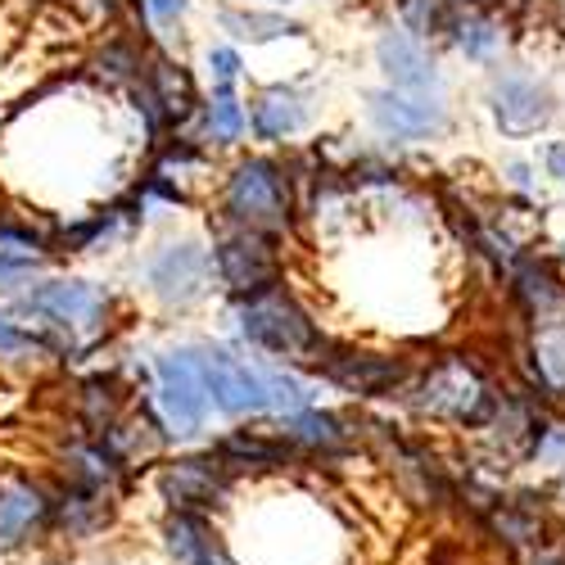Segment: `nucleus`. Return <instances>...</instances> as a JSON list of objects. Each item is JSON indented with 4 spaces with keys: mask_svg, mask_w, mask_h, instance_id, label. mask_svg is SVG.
<instances>
[{
    "mask_svg": "<svg viewBox=\"0 0 565 565\" xmlns=\"http://www.w3.org/2000/svg\"><path fill=\"white\" fill-rule=\"evenodd\" d=\"M226 213L245 226H263V231H276L290 222V185L280 177L276 163L267 159H249L231 172V185H226Z\"/></svg>",
    "mask_w": 565,
    "mask_h": 565,
    "instance_id": "1",
    "label": "nucleus"
},
{
    "mask_svg": "<svg viewBox=\"0 0 565 565\" xmlns=\"http://www.w3.org/2000/svg\"><path fill=\"white\" fill-rule=\"evenodd\" d=\"M241 331L263 344L267 353H280V358H303V353H317V331L312 321L303 317V308L286 295H258V299H245L241 308Z\"/></svg>",
    "mask_w": 565,
    "mask_h": 565,
    "instance_id": "2",
    "label": "nucleus"
},
{
    "mask_svg": "<svg viewBox=\"0 0 565 565\" xmlns=\"http://www.w3.org/2000/svg\"><path fill=\"white\" fill-rule=\"evenodd\" d=\"M420 407L435 412V416L466 420V426H480V420H489V412H493V394L480 381L476 366H466L461 358H448L426 375V385H420Z\"/></svg>",
    "mask_w": 565,
    "mask_h": 565,
    "instance_id": "3",
    "label": "nucleus"
},
{
    "mask_svg": "<svg viewBox=\"0 0 565 565\" xmlns=\"http://www.w3.org/2000/svg\"><path fill=\"white\" fill-rule=\"evenodd\" d=\"M159 398L168 412L172 435H195L209 416V381H204V362L200 353H163L159 358Z\"/></svg>",
    "mask_w": 565,
    "mask_h": 565,
    "instance_id": "4",
    "label": "nucleus"
},
{
    "mask_svg": "<svg viewBox=\"0 0 565 565\" xmlns=\"http://www.w3.org/2000/svg\"><path fill=\"white\" fill-rule=\"evenodd\" d=\"M200 362H204L209 394H213V403H217L222 412H267V407H271L263 371H254L249 362L231 358L226 349H204Z\"/></svg>",
    "mask_w": 565,
    "mask_h": 565,
    "instance_id": "5",
    "label": "nucleus"
},
{
    "mask_svg": "<svg viewBox=\"0 0 565 565\" xmlns=\"http://www.w3.org/2000/svg\"><path fill=\"white\" fill-rule=\"evenodd\" d=\"M213 258H217L222 280L241 299H258V295H267L276 286V258H271V249L258 241V235H249V231L222 241Z\"/></svg>",
    "mask_w": 565,
    "mask_h": 565,
    "instance_id": "6",
    "label": "nucleus"
},
{
    "mask_svg": "<svg viewBox=\"0 0 565 565\" xmlns=\"http://www.w3.org/2000/svg\"><path fill=\"white\" fill-rule=\"evenodd\" d=\"M23 308H28V312L55 317L60 326H96V321L105 317L109 299H105V290L86 286V280H51V286L32 290Z\"/></svg>",
    "mask_w": 565,
    "mask_h": 565,
    "instance_id": "7",
    "label": "nucleus"
},
{
    "mask_svg": "<svg viewBox=\"0 0 565 565\" xmlns=\"http://www.w3.org/2000/svg\"><path fill=\"white\" fill-rule=\"evenodd\" d=\"M321 371L331 375L335 385H344L349 394H381L390 385H398L403 366L390 358H375V353H335V358H321Z\"/></svg>",
    "mask_w": 565,
    "mask_h": 565,
    "instance_id": "8",
    "label": "nucleus"
},
{
    "mask_svg": "<svg viewBox=\"0 0 565 565\" xmlns=\"http://www.w3.org/2000/svg\"><path fill=\"white\" fill-rule=\"evenodd\" d=\"M150 276H154V286H159L163 299L185 303V299H195V295L204 290L209 258H204V249H195V245H172V249L154 263Z\"/></svg>",
    "mask_w": 565,
    "mask_h": 565,
    "instance_id": "9",
    "label": "nucleus"
},
{
    "mask_svg": "<svg viewBox=\"0 0 565 565\" xmlns=\"http://www.w3.org/2000/svg\"><path fill=\"white\" fill-rule=\"evenodd\" d=\"M375 105V122L394 136H426L444 122V109L435 100H420V96H398V90H381L371 100Z\"/></svg>",
    "mask_w": 565,
    "mask_h": 565,
    "instance_id": "10",
    "label": "nucleus"
},
{
    "mask_svg": "<svg viewBox=\"0 0 565 565\" xmlns=\"http://www.w3.org/2000/svg\"><path fill=\"white\" fill-rule=\"evenodd\" d=\"M493 114H498L502 131L525 136V131H539L547 122V96L530 82H502L493 90Z\"/></svg>",
    "mask_w": 565,
    "mask_h": 565,
    "instance_id": "11",
    "label": "nucleus"
},
{
    "mask_svg": "<svg viewBox=\"0 0 565 565\" xmlns=\"http://www.w3.org/2000/svg\"><path fill=\"white\" fill-rule=\"evenodd\" d=\"M222 489V470L213 457H191V461H177L168 476H163V493L172 498V507H200L213 502Z\"/></svg>",
    "mask_w": 565,
    "mask_h": 565,
    "instance_id": "12",
    "label": "nucleus"
},
{
    "mask_svg": "<svg viewBox=\"0 0 565 565\" xmlns=\"http://www.w3.org/2000/svg\"><path fill=\"white\" fill-rule=\"evenodd\" d=\"M381 64L385 73L394 77V86H407V90H420V86H435V64L426 60L416 41H407L403 32H390L381 41Z\"/></svg>",
    "mask_w": 565,
    "mask_h": 565,
    "instance_id": "13",
    "label": "nucleus"
},
{
    "mask_svg": "<svg viewBox=\"0 0 565 565\" xmlns=\"http://www.w3.org/2000/svg\"><path fill=\"white\" fill-rule=\"evenodd\" d=\"M168 547L181 565H231L226 552L204 530V521H195V515H185V511L177 515V521H168Z\"/></svg>",
    "mask_w": 565,
    "mask_h": 565,
    "instance_id": "14",
    "label": "nucleus"
},
{
    "mask_svg": "<svg viewBox=\"0 0 565 565\" xmlns=\"http://www.w3.org/2000/svg\"><path fill=\"white\" fill-rule=\"evenodd\" d=\"M41 515H45V502H41L36 489L19 484L10 493H0V547H14L41 521Z\"/></svg>",
    "mask_w": 565,
    "mask_h": 565,
    "instance_id": "15",
    "label": "nucleus"
},
{
    "mask_svg": "<svg viewBox=\"0 0 565 565\" xmlns=\"http://www.w3.org/2000/svg\"><path fill=\"white\" fill-rule=\"evenodd\" d=\"M150 86H154V96H159L163 118H185V114H191V105H195V82H191V73H185L181 64L159 60L154 73H150Z\"/></svg>",
    "mask_w": 565,
    "mask_h": 565,
    "instance_id": "16",
    "label": "nucleus"
},
{
    "mask_svg": "<svg viewBox=\"0 0 565 565\" xmlns=\"http://www.w3.org/2000/svg\"><path fill=\"white\" fill-rule=\"evenodd\" d=\"M303 122V105L290 96V90H267V96L254 105V131L267 140L290 136Z\"/></svg>",
    "mask_w": 565,
    "mask_h": 565,
    "instance_id": "17",
    "label": "nucleus"
},
{
    "mask_svg": "<svg viewBox=\"0 0 565 565\" xmlns=\"http://www.w3.org/2000/svg\"><path fill=\"white\" fill-rule=\"evenodd\" d=\"M299 444H312V448H335L344 444V426H340V416L331 412H299L290 416V426H286Z\"/></svg>",
    "mask_w": 565,
    "mask_h": 565,
    "instance_id": "18",
    "label": "nucleus"
},
{
    "mask_svg": "<svg viewBox=\"0 0 565 565\" xmlns=\"http://www.w3.org/2000/svg\"><path fill=\"white\" fill-rule=\"evenodd\" d=\"M209 127H213V136H217V140H235V136L245 131V114H241V105H235L231 86H217V96H213V114H209Z\"/></svg>",
    "mask_w": 565,
    "mask_h": 565,
    "instance_id": "19",
    "label": "nucleus"
},
{
    "mask_svg": "<svg viewBox=\"0 0 565 565\" xmlns=\"http://www.w3.org/2000/svg\"><path fill=\"white\" fill-rule=\"evenodd\" d=\"M263 381H267V398H271L276 412H303L308 407V390L299 381H290V375L263 371Z\"/></svg>",
    "mask_w": 565,
    "mask_h": 565,
    "instance_id": "20",
    "label": "nucleus"
},
{
    "mask_svg": "<svg viewBox=\"0 0 565 565\" xmlns=\"http://www.w3.org/2000/svg\"><path fill=\"white\" fill-rule=\"evenodd\" d=\"M226 28H241V36H254V41H271V36H286V32H299L295 23L286 19H267V14H222Z\"/></svg>",
    "mask_w": 565,
    "mask_h": 565,
    "instance_id": "21",
    "label": "nucleus"
},
{
    "mask_svg": "<svg viewBox=\"0 0 565 565\" xmlns=\"http://www.w3.org/2000/svg\"><path fill=\"white\" fill-rule=\"evenodd\" d=\"M222 457H241V461H280L286 457V448L280 444H267V439H254V435H231L226 444H222Z\"/></svg>",
    "mask_w": 565,
    "mask_h": 565,
    "instance_id": "22",
    "label": "nucleus"
},
{
    "mask_svg": "<svg viewBox=\"0 0 565 565\" xmlns=\"http://www.w3.org/2000/svg\"><path fill=\"white\" fill-rule=\"evenodd\" d=\"M100 68H109L114 77H127V73L136 68V55L127 51V45H109V51L100 55Z\"/></svg>",
    "mask_w": 565,
    "mask_h": 565,
    "instance_id": "23",
    "label": "nucleus"
},
{
    "mask_svg": "<svg viewBox=\"0 0 565 565\" xmlns=\"http://www.w3.org/2000/svg\"><path fill=\"white\" fill-rule=\"evenodd\" d=\"M209 68L222 77V86H231V77L241 73V55L235 51H209Z\"/></svg>",
    "mask_w": 565,
    "mask_h": 565,
    "instance_id": "24",
    "label": "nucleus"
},
{
    "mask_svg": "<svg viewBox=\"0 0 565 565\" xmlns=\"http://www.w3.org/2000/svg\"><path fill=\"white\" fill-rule=\"evenodd\" d=\"M32 254H0V280H14V276H28L32 271Z\"/></svg>",
    "mask_w": 565,
    "mask_h": 565,
    "instance_id": "25",
    "label": "nucleus"
},
{
    "mask_svg": "<svg viewBox=\"0 0 565 565\" xmlns=\"http://www.w3.org/2000/svg\"><path fill=\"white\" fill-rule=\"evenodd\" d=\"M28 344H32V340L19 331V326L0 317V353H10V349H28Z\"/></svg>",
    "mask_w": 565,
    "mask_h": 565,
    "instance_id": "26",
    "label": "nucleus"
},
{
    "mask_svg": "<svg viewBox=\"0 0 565 565\" xmlns=\"http://www.w3.org/2000/svg\"><path fill=\"white\" fill-rule=\"evenodd\" d=\"M461 45H466L470 55H484L489 45H493V32H489V28H470V32L461 28Z\"/></svg>",
    "mask_w": 565,
    "mask_h": 565,
    "instance_id": "27",
    "label": "nucleus"
},
{
    "mask_svg": "<svg viewBox=\"0 0 565 565\" xmlns=\"http://www.w3.org/2000/svg\"><path fill=\"white\" fill-rule=\"evenodd\" d=\"M565 457V435L547 430V444H539V461H561Z\"/></svg>",
    "mask_w": 565,
    "mask_h": 565,
    "instance_id": "28",
    "label": "nucleus"
},
{
    "mask_svg": "<svg viewBox=\"0 0 565 565\" xmlns=\"http://www.w3.org/2000/svg\"><path fill=\"white\" fill-rule=\"evenodd\" d=\"M543 159H547V172H552L556 181H565V146H561V140L543 150Z\"/></svg>",
    "mask_w": 565,
    "mask_h": 565,
    "instance_id": "29",
    "label": "nucleus"
},
{
    "mask_svg": "<svg viewBox=\"0 0 565 565\" xmlns=\"http://www.w3.org/2000/svg\"><path fill=\"white\" fill-rule=\"evenodd\" d=\"M150 10H154V14H181L185 0H150Z\"/></svg>",
    "mask_w": 565,
    "mask_h": 565,
    "instance_id": "30",
    "label": "nucleus"
},
{
    "mask_svg": "<svg viewBox=\"0 0 565 565\" xmlns=\"http://www.w3.org/2000/svg\"><path fill=\"white\" fill-rule=\"evenodd\" d=\"M530 565H565V561H561V556H534Z\"/></svg>",
    "mask_w": 565,
    "mask_h": 565,
    "instance_id": "31",
    "label": "nucleus"
}]
</instances>
